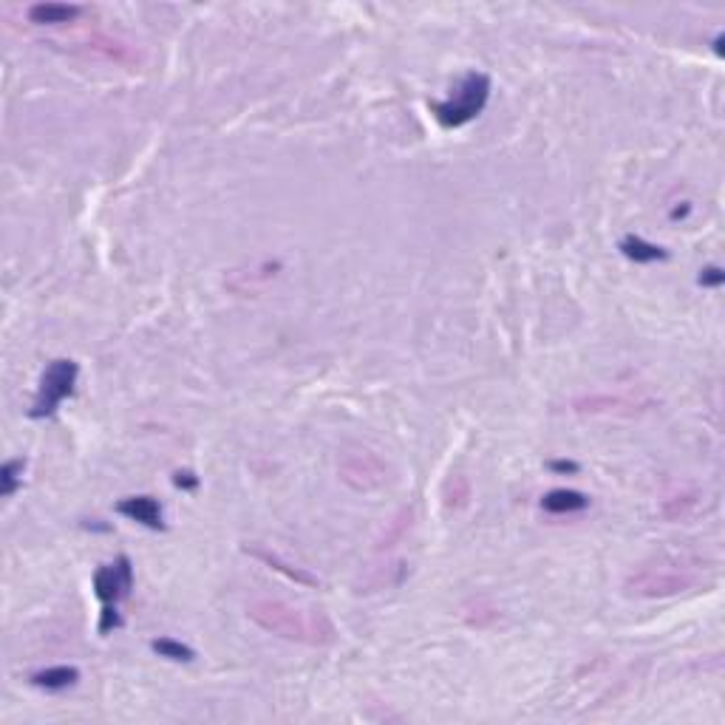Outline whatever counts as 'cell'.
Wrapping results in <instances>:
<instances>
[{"label": "cell", "instance_id": "cell-1", "mask_svg": "<svg viewBox=\"0 0 725 725\" xmlns=\"http://www.w3.org/2000/svg\"><path fill=\"white\" fill-rule=\"evenodd\" d=\"M247 618L275 638L304 646H332L337 640V629L332 618L323 609L295 607L278 598H258L247 604Z\"/></svg>", "mask_w": 725, "mask_h": 725}, {"label": "cell", "instance_id": "cell-2", "mask_svg": "<svg viewBox=\"0 0 725 725\" xmlns=\"http://www.w3.org/2000/svg\"><path fill=\"white\" fill-rule=\"evenodd\" d=\"M700 584H703V564L691 559L663 556L635 567L623 581V592L629 598H640V601H655V598H674L691 592Z\"/></svg>", "mask_w": 725, "mask_h": 725}, {"label": "cell", "instance_id": "cell-3", "mask_svg": "<svg viewBox=\"0 0 725 725\" xmlns=\"http://www.w3.org/2000/svg\"><path fill=\"white\" fill-rule=\"evenodd\" d=\"M490 88L493 83L485 71H468L459 86L451 91V96L431 103V114L442 128H462V125L473 122L485 111Z\"/></svg>", "mask_w": 725, "mask_h": 725}, {"label": "cell", "instance_id": "cell-4", "mask_svg": "<svg viewBox=\"0 0 725 725\" xmlns=\"http://www.w3.org/2000/svg\"><path fill=\"white\" fill-rule=\"evenodd\" d=\"M77 378H80V366L74 363L71 357H57L45 366L43 378H40V386H37V397L29 408V417L32 419H45L52 417L60 403L65 397L74 394V386H77Z\"/></svg>", "mask_w": 725, "mask_h": 725}, {"label": "cell", "instance_id": "cell-5", "mask_svg": "<svg viewBox=\"0 0 725 725\" xmlns=\"http://www.w3.org/2000/svg\"><path fill=\"white\" fill-rule=\"evenodd\" d=\"M655 406H658L655 397H643V394H584L569 403L575 414H589V417H638L652 411Z\"/></svg>", "mask_w": 725, "mask_h": 725}, {"label": "cell", "instance_id": "cell-6", "mask_svg": "<svg viewBox=\"0 0 725 725\" xmlns=\"http://www.w3.org/2000/svg\"><path fill=\"white\" fill-rule=\"evenodd\" d=\"M340 479L355 490H378L388 479L386 462L371 451H348L337 465Z\"/></svg>", "mask_w": 725, "mask_h": 725}, {"label": "cell", "instance_id": "cell-7", "mask_svg": "<svg viewBox=\"0 0 725 725\" xmlns=\"http://www.w3.org/2000/svg\"><path fill=\"white\" fill-rule=\"evenodd\" d=\"M134 584V567L128 556H119L114 564H103L94 572V595L103 607H116Z\"/></svg>", "mask_w": 725, "mask_h": 725}, {"label": "cell", "instance_id": "cell-8", "mask_svg": "<svg viewBox=\"0 0 725 725\" xmlns=\"http://www.w3.org/2000/svg\"><path fill=\"white\" fill-rule=\"evenodd\" d=\"M703 498H706V493L700 488H680L674 493H666L663 502H660V516L671 524L689 521L703 510Z\"/></svg>", "mask_w": 725, "mask_h": 725}, {"label": "cell", "instance_id": "cell-9", "mask_svg": "<svg viewBox=\"0 0 725 725\" xmlns=\"http://www.w3.org/2000/svg\"><path fill=\"white\" fill-rule=\"evenodd\" d=\"M116 513L131 519V521H139L145 528L151 530H165V516H162V505L156 502L154 496H128L116 502Z\"/></svg>", "mask_w": 725, "mask_h": 725}, {"label": "cell", "instance_id": "cell-10", "mask_svg": "<svg viewBox=\"0 0 725 725\" xmlns=\"http://www.w3.org/2000/svg\"><path fill=\"white\" fill-rule=\"evenodd\" d=\"M244 553H247V556H253V559H258V561H261V564H267L269 569H275V572L287 575L289 581L301 584V587H317V584H320L312 572H307L304 567H295V564L284 561L278 553H272V549H267V547H258V544H247V547H244Z\"/></svg>", "mask_w": 725, "mask_h": 725}, {"label": "cell", "instance_id": "cell-11", "mask_svg": "<svg viewBox=\"0 0 725 725\" xmlns=\"http://www.w3.org/2000/svg\"><path fill=\"white\" fill-rule=\"evenodd\" d=\"M589 508V496L581 490H569V488H556L541 496V510L553 513V516H569V513H581Z\"/></svg>", "mask_w": 725, "mask_h": 725}, {"label": "cell", "instance_id": "cell-12", "mask_svg": "<svg viewBox=\"0 0 725 725\" xmlns=\"http://www.w3.org/2000/svg\"><path fill=\"white\" fill-rule=\"evenodd\" d=\"M83 52L88 55H103L106 60H114V63H122V65H131L139 60V55L128 43H119L114 37H106V35H94L88 40H83Z\"/></svg>", "mask_w": 725, "mask_h": 725}, {"label": "cell", "instance_id": "cell-13", "mask_svg": "<svg viewBox=\"0 0 725 725\" xmlns=\"http://www.w3.org/2000/svg\"><path fill=\"white\" fill-rule=\"evenodd\" d=\"M83 15V6L77 4H35L29 6V20L37 26H60V23H71Z\"/></svg>", "mask_w": 725, "mask_h": 725}, {"label": "cell", "instance_id": "cell-14", "mask_svg": "<svg viewBox=\"0 0 725 725\" xmlns=\"http://www.w3.org/2000/svg\"><path fill=\"white\" fill-rule=\"evenodd\" d=\"M618 249L623 253V258H629L635 264H655V261H666L669 253L660 247V244H652L640 236H623Z\"/></svg>", "mask_w": 725, "mask_h": 725}, {"label": "cell", "instance_id": "cell-15", "mask_svg": "<svg viewBox=\"0 0 725 725\" xmlns=\"http://www.w3.org/2000/svg\"><path fill=\"white\" fill-rule=\"evenodd\" d=\"M29 680L32 686L45 689V691H63L80 680V669L77 666H48V669L35 671Z\"/></svg>", "mask_w": 725, "mask_h": 725}, {"label": "cell", "instance_id": "cell-16", "mask_svg": "<svg viewBox=\"0 0 725 725\" xmlns=\"http://www.w3.org/2000/svg\"><path fill=\"white\" fill-rule=\"evenodd\" d=\"M151 649H154L159 658L173 660V663H190V660H196L193 649L187 643H182V640H173V638H156V640H151Z\"/></svg>", "mask_w": 725, "mask_h": 725}, {"label": "cell", "instance_id": "cell-17", "mask_svg": "<svg viewBox=\"0 0 725 725\" xmlns=\"http://www.w3.org/2000/svg\"><path fill=\"white\" fill-rule=\"evenodd\" d=\"M23 468H26V459H6L4 468H0V496L4 498L17 493L23 482Z\"/></svg>", "mask_w": 725, "mask_h": 725}, {"label": "cell", "instance_id": "cell-18", "mask_svg": "<svg viewBox=\"0 0 725 725\" xmlns=\"http://www.w3.org/2000/svg\"><path fill=\"white\" fill-rule=\"evenodd\" d=\"M442 498H445V508L448 510H457V508H462L468 498H470V482H468V477H451L445 482V490H442Z\"/></svg>", "mask_w": 725, "mask_h": 725}, {"label": "cell", "instance_id": "cell-19", "mask_svg": "<svg viewBox=\"0 0 725 725\" xmlns=\"http://www.w3.org/2000/svg\"><path fill=\"white\" fill-rule=\"evenodd\" d=\"M408 524H411V510L406 508V510H399V516H397V519L391 521V528H388V533H386V536L380 539V547H378V549H380V553H383V549H388V547H394V541H397V539H403V533L408 530Z\"/></svg>", "mask_w": 725, "mask_h": 725}, {"label": "cell", "instance_id": "cell-20", "mask_svg": "<svg viewBox=\"0 0 725 725\" xmlns=\"http://www.w3.org/2000/svg\"><path fill=\"white\" fill-rule=\"evenodd\" d=\"M119 627H122V618H119L116 607H103V615H99V635H108Z\"/></svg>", "mask_w": 725, "mask_h": 725}, {"label": "cell", "instance_id": "cell-21", "mask_svg": "<svg viewBox=\"0 0 725 725\" xmlns=\"http://www.w3.org/2000/svg\"><path fill=\"white\" fill-rule=\"evenodd\" d=\"M722 281H725V272H722L720 267H706V269H700V278H697L700 287H722Z\"/></svg>", "mask_w": 725, "mask_h": 725}, {"label": "cell", "instance_id": "cell-22", "mask_svg": "<svg viewBox=\"0 0 725 725\" xmlns=\"http://www.w3.org/2000/svg\"><path fill=\"white\" fill-rule=\"evenodd\" d=\"M173 485H176L179 490H196L198 488V477L193 470H176V473H173Z\"/></svg>", "mask_w": 725, "mask_h": 725}, {"label": "cell", "instance_id": "cell-23", "mask_svg": "<svg viewBox=\"0 0 725 725\" xmlns=\"http://www.w3.org/2000/svg\"><path fill=\"white\" fill-rule=\"evenodd\" d=\"M549 470H556V473H579V462H572V459H553V462H549Z\"/></svg>", "mask_w": 725, "mask_h": 725}, {"label": "cell", "instance_id": "cell-24", "mask_svg": "<svg viewBox=\"0 0 725 725\" xmlns=\"http://www.w3.org/2000/svg\"><path fill=\"white\" fill-rule=\"evenodd\" d=\"M714 52H717V55H722V35H717V37H714Z\"/></svg>", "mask_w": 725, "mask_h": 725}]
</instances>
